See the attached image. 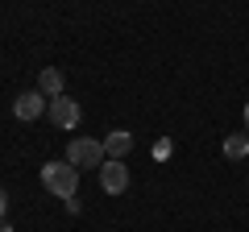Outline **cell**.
<instances>
[{"label": "cell", "instance_id": "1", "mask_svg": "<svg viewBox=\"0 0 249 232\" xmlns=\"http://www.w3.org/2000/svg\"><path fill=\"white\" fill-rule=\"evenodd\" d=\"M42 187L50 191V195H58V199H75L79 195V170H75L67 158L62 162H46L42 166Z\"/></svg>", "mask_w": 249, "mask_h": 232}, {"label": "cell", "instance_id": "2", "mask_svg": "<svg viewBox=\"0 0 249 232\" xmlns=\"http://www.w3.org/2000/svg\"><path fill=\"white\" fill-rule=\"evenodd\" d=\"M67 162H71L75 170H100L108 162L104 141H96V137H75V141L67 145Z\"/></svg>", "mask_w": 249, "mask_h": 232}, {"label": "cell", "instance_id": "3", "mask_svg": "<svg viewBox=\"0 0 249 232\" xmlns=\"http://www.w3.org/2000/svg\"><path fill=\"white\" fill-rule=\"evenodd\" d=\"M96 179H100V191L104 195H121V191H129V166L116 158H108L104 166L96 170Z\"/></svg>", "mask_w": 249, "mask_h": 232}, {"label": "cell", "instance_id": "4", "mask_svg": "<svg viewBox=\"0 0 249 232\" xmlns=\"http://www.w3.org/2000/svg\"><path fill=\"white\" fill-rule=\"evenodd\" d=\"M46 116H50V120H54L58 129H79V120H83V108H79V99H71V96H58V99H50Z\"/></svg>", "mask_w": 249, "mask_h": 232}, {"label": "cell", "instance_id": "5", "mask_svg": "<svg viewBox=\"0 0 249 232\" xmlns=\"http://www.w3.org/2000/svg\"><path fill=\"white\" fill-rule=\"evenodd\" d=\"M46 108H50V99H42V91H21V96L13 99V116H17V120H37Z\"/></svg>", "mask_w": 249, "mask_h": 232}, {"label": "cell", "instance_id": "6", "mask_svg": "<svg viewBox=\"0 0 249 232\" xmlns=\"http://www.w3.org/2000/svg\"><path fill=\"white\" fill-rule=\"evenodd\" d=\"M37 91H42L46 99L67 96V79H62V71H58V66H42V75H37Z\"/></svg>", "mask_w": 249, "mask_h": 232}, {"label": "cell", "instance_id": "7", "mask_svg": "<svg viewBox=\"0 0 249 232\" xmlns=\"http://www.w3.org/2000/svg\"><path fill=\"white\" fill-rule=\"evenodd\" d=\"M133 149V133L129 129H112V133L104 137V153L108 158H116V162H124V153Z\"/></svg>", "mask_w": 249, "mask_h": 232}, {"label": "cell", "instance_id": "8", "mask_svg": "<svg viewBox=\"0 0 249 232\" xmlns=\"http://www.w3.org/2000/svg\"><path fill=\"white\" fill-rule=\"evenodd\" d=\"M224 158H229V162L249 158V137L245 133H229V137H224Z\"/></svg>", "mask_w": 249, "mask_h": 232}, {"label": "cell", "instance_id": "9", "mask_svg": "<svg viewBox=\"0 0 249 232\" xmlns=\"http://www.w3.org/2000/svg\"><path fill=\"white\" fill-rule=\"evenodd\" d=\"M4 212H9V191L0 187V220H4Z\"/></svg>", "mask_w": 249, "mask_h": 232}, {"label": "cell", "instance_id": "10", "mask_svg": "<svg viewBox=\"0 0 249 232\" xmlns=\"http://www.w3.org/2000/svg\"><path fill=\"white\" fill-rule=\"evenodd\" d=\"M0 232H13V228H9V220H0Z\"/></svg>", "mask_w": 249, "mask_h": 232}, {"label": "cell", "instance_id": "11", "mask_svg": "<svg viewBox=\"0 0 249 232\" xmlns=\"http://www.w3.org/2000/svg\"><path fill=\"white\" fill-rule=\"evenodd\" d=\"M245 129H249V104H245Z\"/></svg>", "mask_w": 249, "mask_h": 232}]
</instances>
